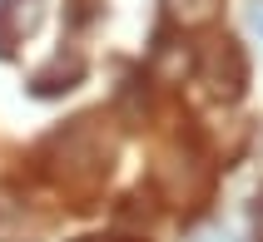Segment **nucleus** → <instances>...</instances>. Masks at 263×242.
I'll list each match as a JSON object with an SVG mask.
<instances>
[{"label": "nucleus", "mask_w": 263, "mask_h": 242, "mask_svg": "<svg viewBox=\"0 0 263 242\" xmlns=\"http://www.w3.org/2000/svg\"><path fill=\"white\" fill-rule=\"evenodd\" d=\"M85 242H104V237H85ZM109 242H115V237H109Z\"/></svg>", "instance_id": "f257e3e1"}]
</instances>
